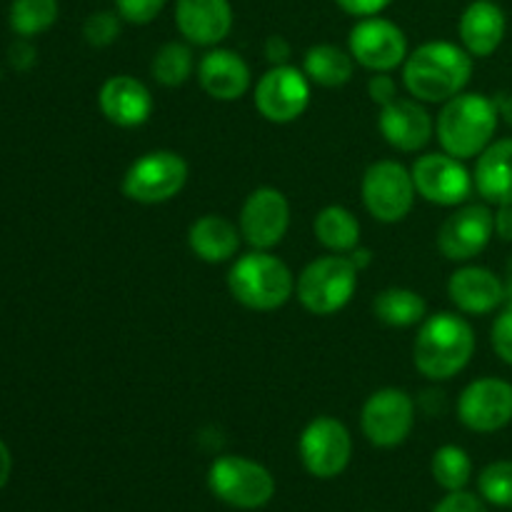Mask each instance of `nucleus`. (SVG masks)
Wrapping results in <instances>:
<instances>
[{
	"instance_id": "f257e3e1",
	"label": "nucleus",
	"mask_w": 512,
	"mask_h": 512,
	"mask_svg": "<svg viewBox=\"0 0 512 512\" xmlns=\"http://www.w3.org/2000/svg\"><path fill=\"white\" fill-rule=\"evenodd\" d=\"M473 75V55L448 40L420 45L405 58L403 83L420 103H448L460 95Z\"/></svg>"
},
{
	"instance_id": "f03ea898",
	"label": "nucleus",
	"mask_w": 512,
	"mask_h": 512,
	"mask_svg": "<svg viewBox=\"0 0 512 512\" xmlns=\"http://www.w3.org/2000/svg\"><path fill=\"white\" fill-rule=\"evenodd\" d=\"M475 353V333L458 313H438L423 320L415 338V368L428 380H450L468 368Z\"/></svg>"
},
{
	"instance_id": "7ed1b4c3",
	"label": "nucleus",
	"mask_w": 512,
	"mask_h": 512,
	"mask_svg": "<svg viewBox=\"0 0 512 512\" xmlns=\"http://www.w3.org/2000/svg\"><path fill=\"white\" fill-rule=\"evenodd\" d=\"M498 105L483 93H460L438 115V140L443 153L458 160L483 153L498 130Z\"/></svg>"
},
{
	"instance_id": "20e7f679",
	"label": "nucleus",
	"mask_w": 512,
	"mask_h": 512,
	"mask_svg": "<svg viewBox=\"0 0 512 512\" xmlns=\"http://www.w3.org/2000/svg\"><path fill=\"white\" fill-rule=\"evenodd\" d=\"M228 288L245 308L270 313L288 303L295 293V278L283 260L268 250H253L233 263Z\"/></svg>"
},
{
	"instance_id": "39448f33",
	"label": "nucleus",
	"mask_w": 512,
	"mask_h": 512,
	"mask_svg": "<svg viewBox=\"0 0 512 512\" xmlns=\"http://www.w3.org/2000/svg\"><path fill=\"white\" fill-rule=\"evenodd\" d=\"M358 273L353 260L345 255H325L313 260L300 273L295 290L303 308L313 315H333L350 303L358 288Z\"/></svg>"
},
{
	"instance_id": "423d86ee",
	"label": "nucleus",
	"mask_w": 512,
	"mask_h": 512,
	"mask_svg": "<svg viewBox=\"0 0 512 512\" xmlns=\"http://www.w3.org/2000/svg\"><path fill=\"white\" fill-rule=\"evenodd\" d=\"M210 493L238 510H258L275 495V480L265 465L240 455H223L210 465Z\"/></svg>"
},
{
	"instance_id": "0eeeda50",
	"label": "nucleus",
	"mask_w": 512,
	"mask_h": 512,
	"mask_svg": "<svg viewBox=\"0 0 512 512\" xmlns=\"http://www.w3.org/2000/svg\"><path fill=\"white\" fill-rule=\"evenodd\" d=\"M188 183V163L173 150H153L135 160L123 178V195L143 205L173 200Z\"/></svg>"
},
{
	"instance_id": "6e6552de",
	"label": "nucleus",
	"mask_w": 512,
	"mask_h": 512,
	"mask_svg": "<svg viewBox=\"0 0 512 512\" xmlns=\"http://www.w3.org/2000/svg\"><path fill=\"white\" fill-rule=\"evenodd\" d=\"M413 173L398 160H378L363 175V203L380 223H400L415 203Z\"/></svg>"
},
{
	"instance_id": "1a4fd4ad",
	"label": "nucleus",
	"mask_w": 512,
	"mask_h": 512,
	"mask_svg": "<svg viewBox=\"0 0 512 512\" xmlns=\"http://www.w3.org/2000/svg\"><path fill=\"white\" fill-rule=\"evenodd\" d=\"M298 450L310 475L330 480L338 478L348 468L350 455H353V438L340 420L323 415V418L310 420L308 428L300 435Z\"/></svg>"
},
{
	"instance_id": "9d476101",
	"label": "nucleus",
	"mask_w": 512,
	"mask_h": 512,
	"mask_svg": "<svg viewBox=\"0 0 512 512\" xmlns=\"http://www.w3.org/2000/svg\"><path fill=\"white\" fill-rule=\"evenodd\" d=\"M310 105V80L293 65H273L255 85V108L270 123H293Z\"/></svg>"
},
{
	"instance_id": "9b49d317",
	"label": "nucleus",
	"mask_w": 512,
	"mask_h": 512,
	"mask_svg": "<svg viewBox=\"0 0 512 512\" xmlns=\"http://www.w3.org/2000/svg\"><path fill=\"white\" fill-rule=\"evenodd\" d=\"M363 435L375 448H395L405 443L415 425V403L405 390L383 388L370 395L360 415Z\"/></svg>"
},
{
	"instance_id": "f8f14e48",
	"label": "nucleus",
	"mask_w": 512,
	"mask_h": 512,
	"mask_svg": "<svg viewBox=\"0 0 512 512\" xmlns=\"http://www.w3.org/2000/svg\"><path fill=\"white\" fill-rule=\"evenodd\" d=\"M410 173H413V183L420 198L443 205V208L463 205L475 188L468 168L448 153L420 155Z\"/></svg>"
},
{
	"instance_id": "ddd939ff",
	"label": "nucleus",
	"mask_w": 512,
	"mask_h": 512,
	"mask_svg": "<svg viewBox=\"0 0 512 512\" xmlns=\"http://www.w3.org/2000/svg\"><path fill=\"white\" fill-rule=\"evenodd\" d=\"M350 55L373 73H390L408 58L405 33L390 20L370 15L350 30Z\"/></svg>"
},
{
	"instance_id": "4468645a",
	"label": "nucleus",
	"mask_w": 512,
	"mask_h": 512,
	"mask_svg": "<svg viewBox=\"0 0 512 512\" xmlns=\"http://www.w3.org/2000/svg\"><path fill=\"white\" fill-rule=\"evenodd\" d=\"M458 418L473 433H498L512 420V385L500 378L473 380L460 393Z\"/></svg>"
},
{
	"instance_id": "2eb2a0df",
	"label": "nucleus",
	"mask_w": 512,
	"mask_h": 512,
	"mask_svg": "<svg viewBox=\"0 0 512 512\" xmlns=\"http://www.w3.org/2000/svg\"><path fill=\"white\" fill-rule=\"evenodd\" d=\"M290 228V205L280 190L258 188L245 198L240 210V235L255 250H270Z\"/></svg>"
},
{
	"instance_id": "dca6fc26",
	"label": "nucleus",
	"mask_w": 512,
	"mask_h": 512,
	"mask_svg": "<svg viewBox=\"0 0 512 512\" xmlns=\"http://www.w3.org/2000/svg\"><path fill=\"white\" fill-rule=\"evenodd\" d=\"M495 235V213L488 205H463L448 215L438 233V248L448 260L475 258L488 248Z\"/></svg>"
},
{
	"instance_id": "f3484780",
	"label": "nucleus",
	"mask_w": 512,
	"mask_h": 512,
	"mask_svg": "<svg viewBox=\"0 0 512 512\" xmlns=\"http://www.w3.org/2000/svg\"><path fill=\"white\" fill-rule=\"evenodd\" d=\"M378 128L395 150L415 153L430 143L435 123L428 110L420 105V100L395 98L393 103L380 108Z\"/></svg>"
},
{
	"instance_id": "a211bd4d",
	"label": "nucleus",
	"mask_w": 512,
	"mask_h": 512,
	"mask_svg": "<svg viewBox=\"0 0 512 512\" xmlns=\"http://www.w3.org/2000/svg\"><path fill=\"white\" fill-rule=\"evenodd\" d=\"M175 25L188 43L210 48L228 38L233 28V8L230 0H178Z\"/></svg>"
},
{
	"instance_id": "6ab92c4d",
	"label": "nucleus",
	"mask_w": 512,
	"mask_h": 512,
	"mask_svg": "<svg viewBox=\"0 0 512 512\" xmlns=\"http://www.w3.org/2000/svg\"><path fill=\"white\" fill-rule=\"evenodd\" d=\"M98 105L105 118L118 128H138L153 115V95L133 75H113L103 83Z\"/></svg>"
},
{
	"instance_id": "aec40b11",
	"label": "nucleus",
	"mask_w": 512,
	"mask_h": 512,
	"mask_svg": "<svg viewBox=\"0 0 512 512\" xmlns=\"http://www.w3.org/2000/svg\"><path fill=\"white\" fill-rule=\"evenodd\" d=\"M448 295L458 310L468 315H488L505 303V285L493 270L468 265L450 275Z\"/></svg>"
},
{
	"instance_id": "412c9836",
	"label": "nucleus",
	"mask_w": 512,
	"mask_h": 512,
	"mask_svg": "<svg viewBox=\"0 0 512 512\" xmlns=\"http://www.w3.org/2000/svg\"><path fill=\"white\" fill-rule=\"evenodd\" d=\"M198 80L215 100H240L250 90V68L233 50H210L198 63Z\"/></svg>"
},
{
	"instance_id": "4be33fe9",
	"label": "nucleus",
	"mask_w": 512,
	"mask_h": 512,
	"mask_svg": "<svg viewBox=\"0 0 512 512\" xmlns=\"http://www.w3.org/2000/svg\"><path fill=\"white\" fill-rule=\"evenodd\" d=\"M505 28H508V20H505L503 8L493 0H475L460 15V40L473 58L493 55L503 43Z\"/></svg>"
},
{
	"instance_id": "5701e85b",
	"label": "nucleus",
	"mask_w": 512,
	"mask_h": 512,
	"mask_svg": "<svg viewBox=\"0 0 512 512\" xmlns=\"http://www.w3.org/2000/svg\"><path fill=\"white\" fill-rule=\"evenodd\" d=\"M473 183L485 203L512 205V138L495 140L478 155Z\"/></svg>"
},
{
	"instance_id": "b1692460",
	"label": "nucleus",
	"mask_w": 512,
	"mask_h": 512,
	"mask_svg": "<svg viewBox=\"0 0 512 512\" xmlns=\"http://www.w3.org/2000/svg\"><path fill=\"white\" fill-rule=\"evenodd\" d=\"M190 250L205 263H225L240 248V228L223 215H203L190 225L188 233Z\"/></svg>"
},
{
	"instance_id": "393cba45",
	"label": "nucleus",
	"mask_w": 512,
	"mask_h": 512,
	"mask_svg": "<svg viewBox=\"0 0 512 512\" xmlns=\"http://www.w3.org/2000/svg\"><path fill=\"white\" fill-rule=\"evenodd\" d=\"M353 70V55L330 43L313 45L303 60V73L308 75V80L323 85V88H340L353 78Z\"/></svg>"
},
{
	"instance_id": "a878e982",
	"label": "nucleus",
	"mask_w": 512,
	"mask_h": 512,
	"mask_svg": "<svg viewBox=\"0 0 512 512\" xmlns=\"http://www.w3.org/2000/svg\"><path fill=\"white\" fill-rule=\"evenodd\" d=\"M373 313L380 323L390 328H410V325L423 323L428 315V303L415 290L388 288L373 300Z\"/></svg>"
},
{
	"instance_id": "bb28decb",
	"label": "nucleus",
	"mask_w": 512,
	"mask_h": 512,
	"mask_svg": "<svg viewBox=\"0 0 512 512\" xmlns=\"http://www.w3.org/2000/svg\"><path fill=\"white\" fill-rule=\"evenodd\" d=\"M315 238L333 253H350L360 245V223L343 205H328L315 218Z\"/></svg>"
},
{
	"instance_id": "cd10ccee",
	"label": "nucleus",
	"mask_w": 512,
	"mask_h": 512,
	"mask_svg": "<svg viewBox=\"0 0 512 512\" xmlns=\"http://www.w3.org/2000/svg\"><path fill=\"white\" fill-rule=\"evenodd\" d=\"M8 20L13 33L20 38H33L53 28L58 20V0H13Z\"/></svg>"
},
{
	"instance_id": "c85d7f7f",
	"label": "nucleus",
	"mask_w": 512,
	"mask_h": 512,
	"mask_svg": "<svg viewBox=\"0 0 512 512\" xmlns=\"http://www.w3.org/2000/svg\"><path fill=\"white\" fill-rule=\"evenodd\" d=\"M195 58L193 50L185 43H165L163 48L155 53L153 63H150V73L165 88H178L185 80L193 75Z\"/></svg>"
},
{
	"instance_id": "c756f323",
	"label": "nucleus",
	"mask_w": 512,
	"mask_h": 512,
	"mask_svg": "<svg viewBox=\"0 0 512 512\" xmlns=\"http://www.w3.org/2000/svg\"><path fill=\"white\" fill-rule=\"evenodd\" d=\"M433 478L448 493L465 490V485L473 478V460L458 445H443L433 455Z\"/></svg>"
},
{
	"instance_id": "7c9ffc66",
	"label": "nucleus",
	"mask_w": 512,
	"mask_h": 512,
	"mask_svg": "<svg viewBox=\"0 0 512 512\" xmlns=\"http://www.w3.org/2000/svg\"><path fill=\"white\" fill-rule=\"evenodd\" d=\"M480 495L485 503L498 508H512V460L490 463L478 478Z\"/></svg>"
},
{
	"instance_id": "2f4dec72",
	"label": "nucleus",
	"mask_w": 512,
	"mask_h": 512,
	"mask_svg": "<svg viewBox=\"0 0 512 512\" xmlns=\"http://www.w3.org/2000/svg\"><path fill=\"white\" fill-rule=\"evenodd\" d=\"M83 35L88 40V45H93V48H108L120 35V15L110 13V10L93 13L85 20Z\"/></svg>"
},
{
	"instance_id": "473e14b6",
	"label": "nucleus",
	"mask_w": 512,
	"mask_h": 512,
	"mask_svg": "<svg viewBox=\"0 0 512 512\" xmlns=\"http://www.w3.org/2000/svg\"><path fill=\"white\" fill-rule=\"evenodd\" d=\"M490 343H493V350L498 353V358L503 363L512 365V303H505V308L495 318Z\"/></svg>"
},
{
	"instance_id": "72a5a7b5",
	"label": "nucleus",
	"mask_w": 512,
	"mask_h": 512,
	"mask_svg": "<svg viewBox=\"0 0 512 512\" xmlns=\"http://www.w3.org/2000/svg\"><path fill=\"white\" fill-rule=\"evenodd\" d=\"M165 0H115V8L123 20L133 25H145L158 18Z\"/></svg>"
},
{
	"instance_id": "f704fd0d",
	"label": "nucleus",
	"mask_w": 512,
	"mask_h": 512,
	"mask_svg": "<svg viewBox=\"0 0 512 512\" xmlns=\"http://www.w3.org/2000/svg\"><path fill=\"white\" fill-rule=\"evenodd\" d=\"M433 512H488L483 500L473 493H465V490H453V493L445 495Z\"/></svg>"
},
{
	"instance_id": "c9c22d12",
	"label": "nucleus",
	"mask_w": 512,
	"mask_h": 512,
	"mask_svg": "<svg viewBox=\"0 0 512 512\" xmlns=\"http://www.w3.org/2000/svg\"><path fill=\"white\" fill-rule=\"evenodd\" d=\"M368 93L370 100L383 108V105L393 103L398 98V85H395V80L388 73H375L368 83Z\"/></svg>"
},
{
	"instance_id": "e433bc0d",
	"label": "nucleus",
	"mask_w": 512,
	"mask_h": 512,
	"mask_svg": "<svg viewBox=\"0 0 512 512\" xmlns=\"http://www.w3.org/2000/svg\"><path fill=\"white\" fill-rule=\"evenodd\" d=\"M335 3L355 18H370V15H378L380 10L388 8L393 0H335Z\"/></svg>"
},
{
	"instance_id": "4c0bfd02",
	"label": "nucleus",
	"mask_w": 512,
	"mask_h": 512,
	"mask_svg": "<svg viewBox=\"0 0 512 512\" xmlns=\"http://www.w3.org/2000/svg\"><path fill=\"white\" fill-rule=\"evenodd\" d=\"M8 60H10V65H13L15 70H20V73H25V70L33 68V65H35V48L28 43V38H20V40H15L13 45H10Z\"/></svg>"
},
{
	"instance_id": "58836bf2",
	"label": "nucleus",
	"mask_w": 512,
	"mask_h": 512,
	"mask_svg": "<svg viewBox=\"0 0 512 512\" xmlns=\"http://www.w3.org/2000/svg\"><path fill=\"white\" fill-rule=\"evenodd\" d=\"M265 55H268V60L273 65H285L290 58V43L283 35H273V38H268V43H265Z\"/></svg>"
},
{
	"instance_id": "ea45409f",
	"label": "nucleus",
	"mask_w": 512,
	"mask_h": 512,
	"mask_svg": "<svg viewBox=\"0 0 512 512\" xmlns=\"http://www.w3.org/2000/svg\"><path fill=\"white\" fill-rule=\"evenodd\" d=\"M495 235L505 243L512 240V205H498V213H495Z\"/></svg>"
},
{
	"instance_id": "a19ab883",
	"label": "nucleus",
	"mask_w": 512,
	"mask_h": 512,
	"mask_svg": "<svg viewBox=\"0 0 512 512\" xmlns=\"http://www.w3.org/2000/svg\"><path fill=\"white\" fill-rule=\"evenodd\" d=\"M10 470H13V455H10L8 445H5L3 440H0V490H3L5 485H8Z\"/></svg>"
},
{
	"instance_id": "79ce46f5",
	"label": "nucleus",
	"mask_w": 512,
	"mask_h": 512,
	"mask_svg": "<svg viewBox=\"0 0 512 512\" xmlns=\"http://www.w3.org/2000/svg\"><path fill=\"white\" fill-rule=\"evenodd\" d=\"M495 105H498L500 118H503L505 123H508L510 128H512V93L498 95V98H495Z\"/></svg>"
},
{
	"instance_id": "37998d69",
	"label": "nucleus",
	"mask_w": 512,
	"mask_h": 512,
	"mask_svg": "<svg viewBox=\"0 0 512 512\" xmlns=\"http://www.w3.org/2000/svg\"><path fill=\"white\" fill-rule=\"evenodd\" d=\"M348 258L353 260V265H355V268H358V270L368 268V265L373 263V253H370L368 248H360V245H358V248H355V250H350Z\"/></svg>"
},
{
	"instance_id": "c03bdc74",
	"label": "nucleus",
	"mask_w": 512,
	"mask_h": 512,
	"mask_svg": "<svg viewBox=\"0 0 512 512\" xmlns=\"http://www.w3.org/2000/svg\"><path fill=\"white\" fill-rule=\"evenodd\" d=\"M503 285H505V303H512V255H510L508 265H505Z\"/></svg>"
}]
</instances>
